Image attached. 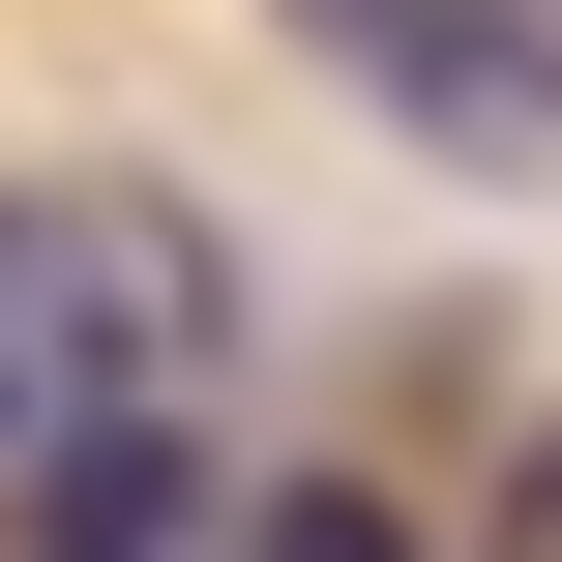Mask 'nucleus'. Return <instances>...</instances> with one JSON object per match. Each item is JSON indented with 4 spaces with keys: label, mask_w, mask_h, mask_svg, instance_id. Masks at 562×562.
<instances>
[{
    "label": "nucleus",
    "mask_w": 562,
    "mask_h": 562,
    "mask_svg": "<svg viewBox=\"0 0 562 562\" xmlns=\"http://www.w3.org/2000/svg\"><path fill=\"white\" fill-rule=\"evenodd\" d=\"M207 356H237V237L178 178H0V504L178 445Z\"/></svg>",
    "instance_id": "obj_1"
},
{
    "label": "nucleus",
    "mask_w": 562,
    "mask_h": 562,
    "mask_svg": "<svg viewBox=\"0 0 562 562\" xmlns=\"http://www.w3.org/2000/svg\"><path fill=\"white\" fill-rule=\"evenodd\" d=\"M296 59H356L415 148H562V0H267Z\"/></svg>",
    "instance_id": "obj_2"
},
{
    "label": "nucleus",
    "mask_w": 562,
    "mask_h": 562,
    "mask_svg": "<svg viewBox=\"0 0 562 562\" xmlns=\"http://www.w3.org/2000/svg\"><path fill=\"white\" fill-rule=\"evenodd\" d=\"M30 562H207V474L178 445H119V474H59V504H0Z\"/></svg>",
    "instance_id": "obj_3"
},
{
    "label": "nucleus",
    "mask_w": 562,
    "mask_h": 562,
    "mask_svg": "<svg viewBox=\"0 0 562 562\" xmlns=\"http://www.w3.org/2000/svg\"><path fill=\"white\" fill-rule=\"evenodd\" d=\"M207 562H415V533H385L356 474H296V504H237V533H207Z\"/></svg>",
    "instance_id": "obj_4"
}]
</instances>
